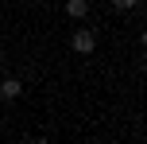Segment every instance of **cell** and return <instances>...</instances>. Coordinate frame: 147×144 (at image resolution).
Returning a JSON list of instances; mask_svg holds the SVG:
<instances>
[{
	"instance_id": "1",
	"label": "cell",
	"mask_w": 147,
	"mask_h": 144,
	"mask_svg": "<svg viewBox=\"0 0 147 144\" xmlns=\"http://www.w3.org/2000/svg\"><path fill=\"white\" fill-rule=\"evenodd\" d=\"M70 51H74V55H93V51H97V31H93V27H78V31L70 35Z\"/></svg>"
},
{
	"instance_id": "2",
	"label": "cell",
	"mask_w": 147,
	"mask_h": 144,
	"mask_svg": "<svg viewBox=\"0 0 147 144\" xmlns=\"http://www.w3.org/2000/svg\"><path fill=\"white\" fill-rule=\"evenodd\" d=\"M20 98H23V82L16 74H0V101L12 105V101H20Z\"/></svg>"
},
{
	"instance_id": "3",
	"label": "cell",
	"mask_w": 147,
	"mask_h": 144,
	"mask_svg": "<svg viewBox=\"0 0 147 144\" xmlns=\"http://www.w3.org/2000/svg\"><path fill=\"white\" fill-rule=\"evenodd\" d=\"M93 12V4H89V0H66V4H62V16H70V20H85V16Z\"/></svg>"
},
{
	"instance_id": "4",
	"label": "cell",
	"mask_w": 147,
	"mask_h": 144,
	"mask_svg": "<svg viewBox=\"0 0 147 144\" xmlns=\"http://www.w3.org/2000/svg\"><path fill=\"white\" fill-rule=\"evenodd\" d=\"M136 8H140V0H112V12H136Z\"/></svg>"
},
{
	"instance_id": "5",
	"label": "cell",
	"mask_w": 147,
	"mask_h": 144,
	"mask_svg": "<svg viewBox=\"0 0 147 144\" xmlns=\"http://www.w3.org/2000/svg\"><path fill=\"white\" fill-rule=\"evenodd\" d=\"M31 144H51V140H47V136H35V140H31Z\"/></svg>"
},
{
	"instance_id": "6",
	"label": "cell",
	"mask_w": 147,
	"mask_h": 144,
	"mask_svg": "<svg viewBox=\"0 0 147 144\" xmlns=\"http://www.w3.org/2000/svg\"><path fill=\"white\" fill-rule=\"evenodd\" d=\"M0 74H8V70H4V55H0Z\"/></svg>"
}]
</instances>
